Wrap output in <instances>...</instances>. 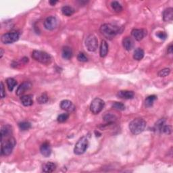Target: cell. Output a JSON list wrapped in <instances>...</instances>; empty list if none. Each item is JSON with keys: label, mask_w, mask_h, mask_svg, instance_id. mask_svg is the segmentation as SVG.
I'll return each instance as SVG.
<instances>
[{"label": "cell", "mask_w": 173, "mask_h": 173, "mask_svg": "<svg viewBox=\"0 0 173 173\" xmlns=\"http://www.w3.org/2000/svg\"><path fill=\"white\" fill-rule=\"evenodd\" d=\"M77 59L79 61H81V62H86L88 61L87 57L85 56V54L83 53H79L77 56Z\"/></svg>", "instance_id": "obj_34"}, {"label": "cell", "mask_w": 173, "mask_h": 173, "mask_svg": "<svg viewBox=\"0 0 173 173\" xmlns=\"http://www.w3.org/2000/svg\"><path fill=\"white\" fill-rule=\"evenodd\" d=\"M156 36L159 38V39L162 40H165L167 37V34L165 32L162 31H158L156 33Z\"/></svg>", "instance_id": "obj_36"}, {"label": "cell", "mask_w": 173, "mask_h": 173, "mask_svg": "<svg viewBox=\"0 0 173 173\" xmlns=\"http://www.w3.org/2000/svg\"><path fill=\"white\" fill-rule=\"evenodd\" d=\"M61 56L65 60H70L72 56V49L68 46H65L61 51Z\"/></svg>", "instance_id": "obj_19"}, {"label": "cell", "mask_w": 173, "mask_h": 173, "mask_svg": "<svg viewBox=\"0 0 173 173\" xmlns=\"http://www.w3.org/2000/svg\"><path fill=\"white\" fill-rule=\"evenodd\" d=\"M164 125H165V119L164 118L160 119V120H159L156 123L154 129L156 130V131L161 132Z\"/></svg>", "instance_id": "obj_28"}, {"label": "cell", "mask_w": 173, "mask_h": 173, "mask_svg": "<svg viewBox=\"0 0 173 173\" xmlns=\"http://www.w3.org/2000/svg\"><path fill=\"white\" fill-rule=\"evenodd\" d=\"M122 45L126 51H130L134 47V41L131 37H126L122 39Z\"/></svg>", "instance_id": "obj_14"}, {"label": "cell", "mask_w": 173, "mask_h": 173, "mask_svg": "<svg viewBox=\"0 0 173 173\" xmlns=\"http://www.w3.org/2000/svg\"><path fill=\"white\" fill-rule=\"evenodd\" d=\"M6 84L7 86V89L10 91H12L14 87L17 85L16 80L13 78H8L6 80Z\"/></svg>", "instance_id": "obj_24"}, {"label": "cell", "mask_w": 173, "mask_h": 173, "mask_svg": "<svg viewBox=\"0 0 173 173\" xmlns=\"http://www.w3.org/2000/svg\"><path fill=\"white\" fill-rule=\"evenodd\" d=\"M56 169V165L51 162H48L43 164V171L46 173H50L55 171Z\"/></svg>", "instance_id": "obj_21"}, {"label": "cell", "mask_w": 173, "mask_h": 173, "mask_svg": "<svg viewBox=\"0 0 173 173\" xmlns=\"http://www.w3.org/2000/svg\"><path fill=\"white\" fill-rule=\"evenodd\" d=\"M20 101L23 106H32L33 104V95H22L20 98Z\"/></svg>", "instance_id": "obj_15"}, {"label": "cell", "mask_w": 173, "mask_h": 173, "mask_svg": "<svg viewBox=\"0 0 173 173\" xmlns=\"http://www.w3.org/2000/svg\"><path fill=\"white\" fill-rule=\"evenodd\" d=\"M68 117H69V115L68 114H65V113L61 114L57 116V121L59 122H64L68 120Z\"/></svg>", "instance_id": "obj_32"}, {"label": "cell", "mask_w": 173, "mask_h": 173, "mask_svg": "<svg viewBox=\"0 0 173 173\" xmlns=\"http://www.w3.org/2000/svg\"><path fill=\"white\" fill-rule=\"evenodd\" d=\"M12 132V130H11V127L10 125H5L2 126V128L1 129V139L2 141L4 137H9Z\"/></svg>", "instance_id": "obj_20"}, {"label": "cell", "mask_w": 173, "mask_h": 173, "mask_svg": "<svg viewBox=\"0 0 173 173\" xmlns=\"http://www.w3.org/2000/svg\"><path fill=\"white\" fill-rule=\"evenodd\" d=\"M172 51H173V46L171 44V45H169V47L168 48V53H170V54H171V53H172Z\"/></svg>", "instance_id": "obj_38"}, {"label": "cell", "mask_w": 173, "mask_h": 173, "mask_svg": "<svg viewBox=\"0 0 173 173\" xmlns=\"http://www.w3.org/2000/svg\"><path fill=\"white\" fill-rule=\"evenodd\" d=\"M108 52V45L105 40H102L101 42L100 49H99V55L102 57H104L107 56Z\"/></svg>", "instance_id": "obj_18"}, {"label": "cell", "mask_w": 173, "mask_h": 173, "mask_svg": "<svg viewBox=\"0 0 173 173\" xmlns=\"http://www.w3.org/2000/svg\"><path fill=\"white\" fill-rule=\"evenodd\" d=\"M157 97L154 95H149L148 97L145 99V106L147 107H152L153 104V103L156 100Z\"/></svg>", "instance_id": "obj_25"}, {"label": "cell", "mask_w": 173, "mask_h": 173, "mask_svg": "<svg viewBox=\"0 0 173 173\" xmlns=\"http://www.w3.org/2000/svg\"><path fill=\"white\" fill-rule=\"evenodd\" d=\"M31 87H32L31 83L29 82V81L24 82V83H22V84H20V86L18 87L16 93L18 96L22 95L26 91L29 90Z\"/></svg>", "instance_id": "obj_11"}, {"label": "cell", "mask_w": 173, "mask_h": 173, "mask_svg": "<svg viewBox=\"0 0 173 173\" xmlns=\"http://www.w3.org/2000/svg\"><path fill=\"white\" fill-rule=\"evenodd\" d=\"M85 45L89 52H95L98 47V41L94 34H90L85 40Z\"/></svg>", "instance_id": "obj_8"}, {"label": "cell", "mask_w": 173, "mask_h": 173, "mask_svg": "<svg viewBox=\"0 0 173 173\" xmlns=\"http://www.w3.org/2000/svg\"><path fill=\"white\" fill-rule=\"evenodd\" d=\"M57 20L56 18L54 16L48 17L45 20L44 26L47 30H52L53 29H55L57 27Z\"/></svg>", "instance_id": "obj_9"}, {"label": "cell", "mask_w": 173, "mask_h": 173, "mask_svg": "<svg viewBox=\"0 0 173 173\" xmlns=\"http://www.w3.org/2000/svg\"><path fill=\"white\" fill-rule=\"evenodd\" d=\"M117 96L118 98L121 99H132L134 97V93L131 91H126V90H122L118 92Z\"/></svg>", "instance_id": "obj_16"}, {"label": "cell", "mask_w": 173, "mask_h": 173, "mask_svg": "<svg viewBox=\"0 0 173 173\" xmlns=\"http://www.w3.org/2000/svg\"><path fill=\"white\" fill-rule=\"evenodd\" d=\"M146 127V122L141 118H134L129 124L130 131L133 134H139L145 130Z\"/></svg>", "instance_id": "obj_2"}, {"label": "cell", "mask_w": 173, "mask_h": 173, "mask_svg": "<svg viewBox=\"0 0 173 173\" xmlns=\"http://www.w3.org/2000/svg\"><path fill=\"white\" fill-rule=\"evenodd\" d=\"M61 12H62L63 15H64V16H71L73 14H74L75 10L71 6H66L62 7V8H61Z\"/></svg>", "instance_id": "obj_23"}, {"label": "cell", "mask_w": 173, "mask_h": 173, "mask_svg": "<svg viewBox=\"0 0 173 173\" xmlns=\"http://www.w3.org/2000/svg\"><path fill=\"white\" fill-rule=\"evenodd\" d=\"M121 31V27L112 24H103L100 27L101 34L108 39H112Z\"/></svg>", "instance_id": "obj_1"}, {"label": "cell", "mask_w": 173, "mask_h": 173, "mask_svg": "<svg viewBox=\"0 0 173 173\" xmlns=\"http://www.w3.org/2000/svg\"><path fill=\"white\" fill-rule=\"evenodd\" d=\"M32 57L39 62L46 65L51 64L52 60V57L49 53L40 50H34L32 53Z\"/></svg>", "instance_id": "obj_3"}, {"label": "cell", "mask_w": 173, "mask_h": 173, "mask_svg": "<svg viewBox=\"0 0 173 173\" xmlns=\"http://www.w3.org/2000/svg\"><path fill=\"white\" fill-rule=\"evenodd\" d=\"M16 140L14 137H9L4 142H2V149H1V154L2 156H9L10 153L12 152L13 149L16 145Z\"/></svg>", "instance_id": "obj_4"}, {"label": "cell", "mask_w": 173, "mask_h": 173, "mask_svg": "<svg viewBox=\"0 0 173 173\" xmlns=\"http://www.w3.org/2000/svg\"><path fill=\"white\" fill-rule=\"evenodd\" d=\"M89 146V140L87 137L80 138L74 148V153L76 155H81L86 152Z\"/></svg>", "instance_id": "obj_5"}, {"label": "cell", "mask_w": 173, "mask_h": 173, "mask_svg": "<svg viewBox=\"0 0 173 173\" xmlns=\"http://www.w3.org/2000/svg\"><path fill=\"white\" fill-rule=\"evenodd\" d=\"M171 72L170 68H164L162 70L158 72V76L160 77H165V76H167Z\"/></svg>", "instance_id": "obj_33"}, {"label": "cell", "mask_w": 173, "mask_h": 173, "mask_svg": "<svg viewBox=\"0 0 173 173\" xmlns=\"http://www.w3.org/2000/svg\"><path fill=\"white\" fill-rule=\"evenodd\" d=\"M57 2V1H49V3H50L52 6H54Z\"/></svg>", "instance_id": "obj_40"}, {"label": "cell", "mask_w": 173, "mask_h": 173, "mask_svg": "<svg viewBox=\"0 0 173 173\" xmlns=\"http://www.w3.org/2000/svg\"><path fill=\"white\" fill-rule=\"evenodd\" d=\"M144 57V51L141 48H137L133 53V58L136 60H141Z\"/></svg>", "instance_id": "obj_22"}, {"label": "cell", "mask_w": 173, "mask_h": 173, "mask_svg": "<svg viewBox=\"0 0 173 173\" xmlns=\"http://www.w3.org/2000/svg\"><path fill=\"white\" fill-rule=\"evenodd\" d=\"M37 102L40 104H43V103H45L48 102V97L46 93H43L41 95H40L39 98H37Z\"/></svg>", "instance_id": "obj_31"}, {"label": "cell", "mask_w": 173, "mask_h": 173, "mask_svg": "<svg viewBox=\"0 0 173 173\" xmlns=\"http://www.w3.org/2000/svg\"><path fill=\"white\" fill-rule=\"evenodd\" d=\"M103 121L108 123V124H112L116 121V117L112 114L107 113L103 116Z\"/></svg>", "instance_id": "obj_26"}, {"label": "cell", "mask_w": 173, "mask_h": 173, "mask_svg": "<svg viewBox=\"0 0 173 173\" xmlns=\"http://www.w3.org/2000/svg\"><path fill=\"white\" fill-rule=\"evenodd\" d=\"M111 7H112V8L114 10V11H115V12H116V13L121 12V11H122V7L121 3L118 2H116V1L112 2V3H111Z\"/></svg>", "instance_id": "obj_27"}, {"label": "cell", "mask_w": 173, "mask_h": 173, "mask_svg": "<svg viewBox=\"0 0 173 173\" xmlns=\"http://www.w3.org/2000/svg\"><path fill=\"white\" fill-rule=\"evenodd\" d=\"M6 97V92L4 90V86H3V82H1V98H4Z\"/></svg>", "instance_id": "obj_37"}, {"label": "cell", "mask_w": 173, "mask_h": 173, "mask_svg": "<svg viewBox=\"0 0 173 173\" xmlns=\"http://www.w3.org/2000/svg\"><path fill=\"white\" fill-rule=\"evenodd\" d=\"M163 20L164 22H171L173 19V9L168 7L163 11Z\"/></svg>", "instance_id": "obj_17"}, {"label": "cell", "mask_w": 173, "mask_h": 173, "mask_svg": "<svg viewBox=\"0 0 173 173\" xmlns=\"http://www.w3.org/2000/svg\"><path fill=\"white\" fill-rule=\"evenodd\" d=\"M112 107L118 111H123L125 109V106L121 102H114L112 104Z\"/></svg>", "instance_id": "obj_30"}, {"label": "cell", "mask_w": 173, "mask_h": 173, "mask_svg": "<svg viewBox=\"0 0 173 173\" xmlns=\"http://www.w3.org/2000/svg\"><path fill=\"white\" fill-rule=\"evenodd\" d=\"M171 131H172V128H171V126L164 125L163 126V128L162 129V131H161V132L168 134H170L171 133Z\"/></svg>", "instance_id": "obj_35"}, {"label": "cell", "mask_w": 173, "mask_h": 173, "mask_svg": "<svg viewBox=\"0 0 173 173\" xmlns=\"http://www.w3.org/2000/svg\"><path fill=\"white\" fill-rule=\"evenodd\" d=\"M18 126L21 130H28L31 128V124L29 122H22L19 123Z\"/></svg>", "instance_id": "obj_29"}, {"label": "cell", "mask_w": 173, "mask_h": 173, "mask_svg": "<svg viewBox=\"0 0 173 173\" xmlns=\"http://www.w3.org/2000/svg\"><path fill=\"white\" fill-rule=\"evenodd\" d=\"M3 53H4V52H3V49L2 48L0 49V57H1V58L3 57Z\"/></svg>", "instance_id": "obj_39"}, {"label": "cell", "mask_w": 173, "mask_h": 173, "mask_svg": "<svg viewBox=\"0 0 173 173\" xmlns=\"http://www.w3.org/2000/svg\"><path fill=\"white\" fill-rule=\"evenodd\" d=\"M40 152L41 154L45 157L50 156L52 153V148L49 143L48 142H45L44 143L42 144L40 148Z\"/></svg>", "instance_id": "obj_13"}, {"label": "cell", "mask_w": 173, "mask_h": 173, "mask_svg": "<svg viewBox=\"0 0 173 173\" xmlns=\"http://www.w3.org/2000/svg\"><path fill=\"white\" fill-rule=\"evenodd\" d=\"M131 34L137 41H140L147 35V30L145 29H134L132 30Z\"/></svg>", "instance_id": "obj_10"}, {"label": "cell", "mask_w": 173, "mask_h": 173, "mask_svg": "<svg viewBox=\"0 0 173 173\" xmlns=\"http://www.w3.org/2000/svg\"><path fill=\"white\" fill-rule=\"evenodd\" d=\"M105 106V102L100 98H95L91 102L90 106L91 112L94 114H98L101 112Z\"/></svg>", "instance_id": "obj_7"}, {"label": "cell", "mask_w": 173, "mask_h": 173, "mask_svg": "<svg viewBox=\"0 0 173 173\" xmlns=\"http://www.w3.org/2000/svg\"><path fill=\"white\" fill-rule=\"evenodd\" d=\"M60 107L67 112H73L75 110V107L72 102L68 99H64L60 102Z\"/></svg>", "instance_id": "obj_12"}, {"label": "cell", "mask_w": 173, "mask_h": 173, "mask_svg": "<svg viewBox=\"0 0 173 173\" xmlns=\"http://www.w3.org/2000/svg\"><path fill=\"white\" fill-rule=\"evenodd\" d=\"M20 37V33L18 31H11L3 34L1 37V41L4 44H11L17 41Z\"/></svg>", "instance_id": "obj_6"}]
</instances>
